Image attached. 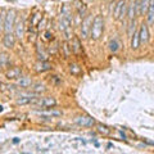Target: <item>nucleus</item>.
Instances as JSON below:
<instances>
[{"instance_id": "obj_1", "label": "nucleus", "mask_w": 154, "mask_h": 154, "mask_svg": "<svg viewBox=\"0 0 154 154\" xmlns=\"http://www.w3.org/2000/svg\"><path fill=\"white\" fill-rule=\"evenodd\" d=\"M59 28L63 32L67 40H69L73 33H72V13L69 10L68 5H64L62 8V13H60V18H59Z\"/></svg>"}, {"instance_id": "obj_2", "label": "nucleus", "mask_w": 154, "mask_h": 154, "mask_svg": "<svg viewBox=\"0 0 154 154\" xmlns=\"http://www.w3.org/2000/svg\"><path fill=\"white\" fill-rule=\"evenodd\" d=\"M103 30H104V19L102 15H96L92 21V25H91V37L94 40H98V38L102 36L103 33Z\"/></svg>"}, {"instance_id": "obj_3", "label": "nucleus", "mask_w": 154, "mask_h": 154, "mask_svg": "<svg viewBox=\"0 0 154 154\" xmlns=\"http://www.w3.org/2000/svg\"><path fill=\"white\" fill-rule=\"evenodd\" d=\"M14 26H15V12L9 10L5 15V19H4V31H5V33L12 32Z\"/></svg>"}, {"instance_id": "obj_4", "label": "nucleus", "mask_w": 154, "mask_h": 154, "mask_svg": "<svg viewBox=\"0 0 154 154\" xmlns=\"http://www.w3.org/2000/svg\"><path fill=\"white\" fill-rule=\"evenodd\" d=\"M91 25H92V17L91 15H86V18L82 21L81 25V36L84 38L89 37V35L91 32Z\"/></svg>"}, {"instance_id": "obj_5", "label": "nucleus", "mask_w": 154, "mask_h": 154, "mask_svg": "<svg viewBox=\"0 0 154 154\" xmlns=\"http://www.w3.org/2000/svg\"><path fill=\"white\" fill-rule=\"evenodd\" d=\"M75 122L77 125L84 126V127H91L95 125V119L90 117V116H78V117H76Z\"/></svg>"}, {"instance_id": "obj_6", "label": "nucleus", "mask_w": 154, "mask_h": 154, "mask_svg": "<svg viewBox=\"0 0 154 154\" xmlns=\"http://www.w3.org/2000/svg\"><path fill=\"white\" fill-rule=\"evenodd\" d=\"M136 14H139V0H134V1H131V4L127 7V18H129L130 21H134Z\"/></svg>"}, {"instance_id": "obj_7", "label": "nucleus", "mask_w": 154, "mask_h": 154, "mask_svg": "<svg viewBox=\"0 0 154 154\" xmlns=\"http://www.w3.org/2000/svg\"><path fill=\"white\" fill-rule=\"evenodd\" d=\"M35 104L41 108H52V107H55L57 105V100L54 98H41V99H37Z\"/></svg>"}, {"instance_id": "obj_8", "label": "nucleus", "mask_w": 154, "mask_h": 154, "mask_svg": "<svg viewBox=\"0 0 154 154\" xmlns=\"http://www.w3.org/2000/svg\"><path fill=\"white\" fill-rule=\"evenodd\" d=\"M139 35H140L141 44H146L148 40H149V30H148V25H146V23L140 25V28H139Z\"/></svg>"}, {"instance_id": "obj_9", "label": "nucleus", "mask_w": 154, "mask_h": 154, "mask_svg": "<svg viewBox=\"0 0 154 154\" xmlns=\"http://www.w3.org/2000/svg\"><path fill=\"white\" fill-rule=\"evenodd\" d=\"M3 44L5 48L8 49H12L15 44V35L13 32H9V33H5V36L3 38Z\"/></svg>"}, {"instance_id": "obj_10", "label": "nucleus", "mask_w": 154, "mask_h": 154, "mask_svg": "<svg viewBox=\"0 0 154 154\" xmlns=\"http://www.w3.org/2000/svg\"><path fill=\"white\" fill-rule=\"evenodd\" d=\"M38 98H36V94H30V95H23L19 99H17V104L19 105H25V104H30V103H35Z\"/></svg>"}, {"instance_id": "obj_11", "label": "nucleus", "mask_w": 154, "mask_h": 154, "mask_svg": "<svg viewBox=\"0 0 154 154\" xmlns=\"http://www.w3.org/2000/svg\"><path fill=\"white\" fill-rule=\"evenodd\" d=\"M22 75V69L19 68V67H13V68H10L9 71H7L5 73V76H7V78H9V80H15V78H19Z\"/></svg>"}, {"instance_id": "obj_12", "label": "nucleus", "mask_w": 154, "mask_h": 154, "mask_svg": "<svg viewBox=\"0 0 154 154\" xmlns=\"http://www.w3.org/2000/svg\"><path fill=\"white\" fill-rule=\"evenodd\" d=\"M23 33H25V22H23V19H18L14 26V35L21 38Z\"/></svg>"}, {"instance_id": "obj_13", "label": "nucleus", "mask_w": 154, "mask_h": 154, "mask_svg": "<svg viewBox=\"0 0 154 154\" xmlns=\"http://www.w3.org/2000/svg\"><path fill=\"white\" fill-rule=\"evenodd\" d=\"M50 68H52V64L46 60H38L37 63L35 64V69H36L37 72H46V71H49Z\"/></svg>"}, {"instance_id": "obj_14", "label": "nucleus", "mask_w": 154, "mask_h": 154, "mask_svg": "<svg viewBox=\"0 0 154 154\" xmlns=\"http://www.w3.org/2000/svg\"><path fill=\"white\" fill-rule=\"evenodd\" d=\"M141 41H140V35H139V30H136L132 33V37H131V48L134 50H136L139 46H140Z\"/></svg>"}, {"instance_id": "obj_15", "label": "nucleus", "mask_w": 154, "mask_h": 154, "mask_svg": "<svg viewBox=\"0 0 154 154\" xmlns=\"http://www.w3.org/2000/svg\"><path fill=\"white\" fill-rule=\"evenodd\" d=\"M149 7H150V0H140L139 1V14L148 13Z\"/></svg>"}, {"instance_id": "obj_16", "label": "nucleus", "mask_w": 154, "mask_h": 154, "mask_svg": "<svg viewBox=\"0 0 154 154\" xmlns=\"http://www.w3.org/2000/svg\"><path fill=\"white\" fill-rule=\"evenodd\" d=\"M125 4H126L125 0H119V1L117 3V5H116V8H114V18L116 19H121L122 9H123V7H125Z\"/></svg>"}, {"instance_id": "obj_17", "label": "nucleus", "mask_w": 154, "mask_h": 154, "mask_svg": "<svg viewBox=\"0 0 154 154\" xmlns=\"http://www.w3.org/2000/svg\"><path fill=\"white\" fill-rule=\"evenodd\" d=\"M17 85L23 87V89H27L32 85V81H31L30 77H19V78L17 80Z\"/></svg>"}, {"instance_id": "obj_18", "label": "nucleus", "mask_w": 154, "mask_h": 154, "mask_svg": "<svg viewBox=\"0 0 154 154\" xmlns=\"http://www.w3.org/2000/svg\"><path fill=\"white\" fill-rule=\"evenodd\" d=\"M146 21H148V23H154V0L150 3L148 13H146Z\"/></svg>"}, {"instance_id": "obj_19", "label": "nucleus", "mask_w": 154, "mask_h": 154, "mask_svg": "<svg viewBox=\"0 0 154 154\" xmlns=\"http://www.w3.org/2000/svg\"><path fill=\"white\" fill-rule=\"evenodd\" d=\"M71 50L76 54H80L81 53V44H80V40L77 37H73L72 38V46H71Z\"/></svg>"}, {"instance_id": "obj_20", "label": "nucleus", "mask_w": 154, "mask_h": 154, "mask_svg": "<svg viewBox=\"0 0 154 154\" xmlns=\"http://www.w3.org/2000/svg\"><path fill=\"white\" fill-rule=\"evenodd\" d=\"M40 113L41 116H46V117H59V116H62V112L55 109H48V110L40 112Z\"/></svg>"}, {"instance_id": "obj_21", "label": "nucleus", "mask_w": 154, "mask_h": 154, "mask_svg": "<svg viewBox=\"0 0 154 154\" xmlns=\"http://www.w3.org/2000/svg\"><path fill=\"white\" fill-rule=\"evenodd\" d=\"M32 91H33V94H41V92L46 91V87L44 84H35L32 86Z\"/></svg>"}, {"instance_id": "obj_22", "label": "nucleus", "mask_w": 154, "mask_h": 154, "mask_svg": "<svg viewBox=\"0 0 154 154\" xmlns=\"http://www.w3.org/2000/svg\"><path fill=\"white\" fill-rule=\"evenodd\" d=\"M119 46H121V44H119V41H118V38H113V40H110L109 42V49H110V52H118V49H119Z\"/></svg>"}, {"instance_id": "obj_23", "label": "nucleus", "mask_w": 154, "mask_h": 154, "mask_svg": "<svg viewBox=\"0 0 154 154\" xmlns=\"http://www.w3.org/2000/svg\"><path fill=\"white\" fill-rule=\"evenodd\" d=\"M8 63H9V58H8V54L1 53V54H0V68L7 67Z\"/></svg>"}, {"instance_id": "obj_24", "label": "nucleus", "mask_w": 154, "mask_h": 154, "mask_svg": "<svg viewBox=\"0 0 154 154\" xmlns=\"http://www.w3.org/2000/svg\"><path fill=\"white\" fill-rule=\"evenodd\" d=\"M69 71H71L72 75L77 76V75H80V73H81V67H80L78 64H75V63H73V64L69 65Z\"/></svg>"}, {"instance_id": "obj_25", "label": "nucleus", "mask_w": 154, "mask_h": 154, "mask_svg": "<svg viewBox=\"0 0 154 154\" xmlns=\"http://www.w3.org/2000/svg\"><path fill=\"white\" fill-rule=\"evenodd\" d=\"M37 55H38V59L40 60H46V58H48V54L45 53L42 46H37Z\"/></svg>"}, {"instance_id": "obj_26", "label": "nucleus", "mask_w": 154, "mask_h": 154, "mask_svg": "<svg viewBox=\"0 0 154 154\" xmlns=\"http://www.w3.org/2000/svg\"><path fill=\"white\" fill-rule=\"evenodd\" d=\"M77 4V9H78V14L81 15V17H84V15H85V13H86V7H85L84 5V4H81L80 1H77L76 3Z\"/></svg>"}, {"instance_id": "obj_27", "label": "nucleus", "mask_w": 154, "mask_h": 154, "mask_svg": "<svg viewBox=\"0 0 154 154\" xmlns=\"http://www.w3.org/2000/svg\"><path fill=\"white\" fill-rule=\"evenodd\" d=\"M98 131L100 134H103V135H108L110 132V130L108 129L107 126H104V125H98Z\"/></svg>"}, {"instance_id": "obj_28", "label": "nucleus", "mask_w": 154, "mask_h": 154, "mask_svg": "<svg viewBox=\"0 0 154 154\" xmlns=\"http://www.w3.org/2000/svg\"><path fill=\"white\" fill-rule=\"evenodd\" d=\"M41 19V14H38V13H36L33 15V18H32V21H31V23H32L33 26H37L38 25V21Z\"/></svg>"}, {"instance_id": "obj_29", "label": "nucleus", "mask_w": 154, "mask_h": 154, "mask_svg": "<svg viewBox=\"0 0 154 154\" xmlns=\"http://www.w3.org/2000/svg\"><path fill=\"white\" fill-rule=\"evenodd\" d=\"M134 32H135V19L134 21H130V26H129V33L132 36Z\"/></svg>"}, {"instance_id": "obj_30", "label": "nucleus", "mask_w": 154, "mask_h": 154, "mask_svg": "<svg viewBox=\"0 0 154 154\" xmlns=\"http://www.w3.org/2000/svg\"><path fill=\"white\" fill-rule=\"evenodd\" d=\"M45 35H46V38H50V33L49 32H46Z\"/></svg>"}, {"instance_id": "obj_31", "label": "nucleus", "mask_w": 154, "mask_h": 154, "mask_svg": "<svg viewBox=\"0 0 154 154\" xmlns=\"http://www.w3.org/2000/svg\"><path fill=\"white\" fill-rule=\"evenodd\" d=\"M1 110H3V107H1V105H0V112H1Z\"/></svg>"}]
</instances>
